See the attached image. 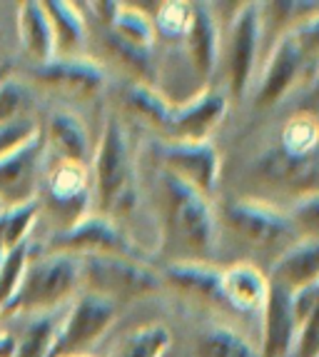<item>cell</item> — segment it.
Returning a JSON list of instances; mask_svg holds the SVG:
<instances>
[{"label":"cell","mask_w":319,"mask_h":357,"mask_svg":"<svg viewBox=\"0 0 319 357\" xmlns=\"http://www.w3.org/2000/svg\"><path fill=\"white\" fill-rule=\"evenodd\" d=\"M150 170L157 248L165 262H210L219 240V220L210 197L155 162Z\"/></svg>","instance_id":"cell-1"},{"label":"cell","mask_w":319,"mask_h":357,"mask_svg":"<svg viewBox=\"0 0 319 357\" xmlns=\"http://www.w3.org/2000/svg\"><path fill=\"white\" fill-rule=\"evenodd\" d=\"M93 213L105 215L120 225L140 203V158L132 148L130 132L115 113L105 118L102 135L90 160Z\"/></svg>","instance_id":"cell-2"},{"label":"cell","mask_w":319,"mask_h":357,"mask_svg":"<svg viewBox=\"0 0 319 357\" xmlns=\"http://www.w3.org/2000/svg\"><path fill=\"white\" fill-rule=\"evenodd\" d=\"M80 292V257L53 250H28L20 282L0 315H47Z\"/></svg>","instance_id":"cell-3"},{"label":"cell","mask_w":319,"mask_h":357,"mask_svg":"<svg viewBox=\"0 0 319 357\" xmlns=\"http://www.w3.org/2000/svg\"><path fill=\"white\" fill-rule=\"evenodd\" d=\"M217 220L225 225L230 235H235L249 250L277 260L297 243V232L292 230L284 208L277 203H265L257 197H235L227 200L219 210Z\"/></svg>","instance_id":"cell-4"},{"label":"cell","mask_w":319,"mask_h":357,"mask_svg":"<svg viewBox=\"0 0 319 357\" xmlns=\"http://www.w3.org/2000/svg\"><path fill=\"white\" fill-rule=\"evenodd\" d=\"M165 287L157 265L123 255L80 257V290L113 300L115 305L150 298Z\"/></svg>","instance_id":"cell-5"},{"label":"cell","mask_w":319,"mask_h":357,"mask_svg":"<svg viewBox=\"0 0 319 357\" xmlns=\"http://www.w3.org/2000/svg\"><path fill=\"white\" fill-rule=\"evenodd\" d=\"M244 178L254 190L277 195V205H287L302 195L319 192V150L309 155H287L272 140L260 155H254Z\"/></svg>","instance_id":"cell-6"},{"label":"cell","mask_w":319,"mask_h":357,"mask_svg":"<svg viewBox=\"0 0 319 357\" xmlns=\"http://www.w3.org/2000/svg\"><path fill=\"white\" fill-rule=\"evenodd\" d=\"M222 36V53H225L227 98L242 100L249 93L254 80V68L260 58L265 28H262V3H242L237 6L235 15L227 23Z\"/></svg>","instance_id":"cell-7"},{"label":"cell","mask_w":319,"mask_h":357,"mask_svg":"<svg viewBox=\"0 0 319 357\" xmlns=\"http://www.w3.org/2000/svg\"><path fill=\"white\" fill-rule=\"evenodd\" d=\"M55 225V235L65 232L93 210V188H90V165L55 160L45 173L42 197H38Z\"/></svg>","instance_id":"cell-8"},{"label":"cell","mask_w":319,"mask_h":357,"mask_svg":"<svg viewBox=\"0 0 319 357\" xmlns=\"http://www.w3.org/2000/svg\"><path fill=\"white\" fill-rule=\"evenodd\" d=\"M120 307L113 300H105L100 295L80 292L72 300L70 310L63 312L55 333L50 357H77L90 355V347L113 328L118 320Z\"/></svg>","instance_id":"cell-9"},{"label":"cell","mask_w":319,"mask_h":357,"mask_svg":"<svg viewBox=\"0 0 319 357\" xmlns=\"http://www.w3.org/2000/svg\"><path fill=\"white\" fill-rule=\"evenodd\" d=\"M309 70H312V60L304 53V48L295 38V33L287 30L284 36H279L272 43V50L267 55L260 85H257L252 96V107L257 113L272 110L284 98H290L295 90H302Z\"/></svg>","instance_id":"cell-10"},{"label":"cell","mask_w":319,"mask_h":357,"mask_svg":"<svg viewBox=\"0 0 319 357\" xmlns=\"http://www.w3.org/2000/svg\"><path fill=\"white\" fill-rule=\"evenodd\" d=\"M47 250L68 252V255H123L135 257V260L150 262L148 250H142L140 245L123 230L115 220L98 215L90 210L83 220H77L65 232H58L47 240Z\"/></svg>","instance_id":"cell-11"},{"label":"cell","mask_w":319,"mask_h":357,"mask_svg":"<svg viewBox=\"0 0 319 357\" xmlns=\"http://www.w3.org/2000/svg\"><path fill=\"white\" fill-rule=\"evenodd\" d=\"M150 162L165 167L167 173L178 175L192 185L202 195L212 197L222 173V158L212 140L189 143V140H155L148 148Z\"/></svg>","instance_id":"cell-12"},{"label":"cell","mask_w":319,"mask_h":357,"mask_svg":"<svg viewBox=\"0 0 319 357\" xmlns=\"http://www.w3.org/2000/svg\"><path fill=\"white\" fill-rule=\"evenodd\" d=\"M45 153L47 148L40 128L36 137H30L28 143L0 158V205L3 210L38 200Z\"/></svg>","instance_id":"cell-13"},{"label":"cell","mask_w":319,"mask_h":357,"mask_svg":"<svg viewBox=\"0 0 319 357\" xmlns=\"http://www.w3.org/2000/svg\"><path fill=\"white\" fill-rule=\"evenodd\" d=\"M227 107H230V98H227L225 88L207 85V88L197 90L195 96L187 98V100L175 102L165 140L205 143L222 126Z\"/></svg>","instance_id":"cell-14"},{"label":"cell","mask_w":319,"mask_h":357,"mask_svg":"<svg viewBox=\"0 0 319 357\" xmlns=\"http://www.w3.org/2000/svg\"><path fill=\"white\" fill-rule=\"evenodd\" d=\"M189 25L185 30L182 50L187 66L195 75L197 85L207 88L217 70L219 55H222V25H219L217 10L210 3H189Z\"/></svg>","instance_id":"cell-15"},{"label":"cell","mask_w":319,"mask_h":357,"mask_svg":"<svg viewBox=\"0 0 319 357\" xmlns=\"http://www.w3.org/2000/svg\"><path fill=\"white\" fill-rule=\"evenodd\" d=\"M262 357H292L295 355L297 340H299L302 322L295 307V292L290 287L270 280L267 298L262 305Z\"/></svg>","instance_id":"cell-16"},{"label":"cell","mask_w":319,"mask_h":357,"mask_svg":"<svg viewBox=\"0 0 319 357\" xmlns=\"http://www.w3.org/2000/svg\"><path fill=\"white\" fill-rule=\"evenodd\" d=\"M36 80L42 88H50L60 96L75 98V100H90L100 96L105 88L107 75L100 63L93 58L77 55V58H53L36 68Z\"/></svg>","instance_id":"cell-17"},{"label":"cell","mask_w":319,"mask_h":357,"mask_svg":"<svg viewBox=\"0 0 319 357\" xmlns=\"http://www.w3.org/2000/svg\"><path fill=\"white\" fill-rule=\"evenodd\" d=\"M267 273L254 262L240 260L219 270V290L225 307L240 315H260L267 298Z\"/></svg>","instance_id":"cell-18"},{"label":"cell","mask_w":319,"mask_h":357,"mask_svg":"<svg viewBox=\"0 0 319 357\" xmlns=\"http://www.w3.org/2000/svg\"><path fill=\"white\" fill-rule=\"evenodd\" d=\"M219 270L222 268L212 262H165V265H160L165 285L175 287L192 300L227 310L222 290H219Z\"/></svg>","instance_id":"cell-19"},{"label":"cell","mask_w":319,"mask_h":357,"mask_svg":"<svg viewBox=\"0 0 319 357\" xmlns=\"http://www.w3.org/2000/svg\"><path fill=\"white\" fill-rule=\"evenodd\" d=\"M42 137H45V148L53 150L55 160L80 162V165H90L93 160L88 128L70 110H55L42 130Z\"/></svg>","instance_id":"cell-20"},{"label":"cell","mask_w":319,"mask_h":357,"mask_svg":"<svg viewBox=\"0 0 319 357\" xmlns=\"http://www.w3.org/2000/svg\"><path fill=\"white\" fill-rule=\"evenodd\" d=\"M267 280L302 292L319 285V240H297L267 270Z\"/></svg>","instance_id":"cell-21"},{"label":"cell","mask_w":319,"mask_h":357,"mask_svg":"<svg viewBox=\"0 0 319 357\" xmlns=\"http://www.w3.org/2000/svg\"><path fill=\"white\" fill-rule=\"evenodd\" d=\"M55 40V58H77L88 45V23L75 3L47 0L42 3Z\"/></svg>","instance_id":"cell-22"},{"label":"cell","mask_w":319,"mask_h":357,"mask_svg":"<svg viewBox=\"0 0 319 357\" xmlns=\"http://www.w3.org/2000/svg\"><path fill=\"white\" fill-rule=\"evenodd\" d=\"M123 102L135 118H140L145 126H150L155 132H160V140H165L175 102H172L157 85L130 83L125 88Z\"/></svg>","instance_id":"cell-23"},{"label":"cell","mask_w":319,"mask_h":357,"mask_svg":"<svg viewBox=\"0 0 319 357\" xmlns=\"http://www.w3.org/2000/svg\"><path fill=\"white\" fill-rule=\"evenodd\" d=\"M18 33H20V43H23L25 55H30L38 66H42V63L55 58L53 30H50V20H47L42 3H38V0L20 3Z\"/></svg>","instance_id":"cell-24"},{"label":"cell","mask_w":319,"mask_h":357,"mask_svg":"<svg viewBox=\"0 0 319 357\" xmlns=\"http://www.w3.org/2000/svg\"><path fill=\"white\" fill-rule=\"evenodd\" d=\"M102 45H105L107 55L113 58L115 66L123 68L127 75L132 77L130 83H145V85H157V60H155V50L137 48L132 43L123 40L115 33L105 30L102 36Z\"/></svg>","instance_id":"cell-25"},{"label":"cell","mask_w":319,"mask_h":357,"mask_svg":"<svg viewBox=\"0 0 319 357\" xmlns=\"http://www.w3.org/2000/svg\"><path fill=\"white\" fill-rule=\"evenodd\" d=\"M195 357H262L260 350L230 325H212L195 340Z\"/></svg>","instance_id":"cell-26"},{"label":"cell","mask_w":319,"mask_h":357,"mask_svg":"<svg viewBox=\"0 0 319 357\" xmlns=\"http://www.w3.org/2000/svg\"><path fill=\"white\" fill-rule=\"evenodd\" d=\"M274 143L287 155H309L319 150V113L297 110L284 120Z\"/></svg>","instance_id":"cell-27"},{"label":"cell","mask_w":319,"mask_h":357,"mask_svg":"<svg viewBox=\"0 0 319 357\" xmlns=\"http://www.w3.org/2000/svg\"><path fill=\"white\" fill-rule=\"evenodd\" d=\"M172 345V333L162 322H150L135 328L120 340L110 357H165Z\"/></svg>","instance_id":"cell-28"},{"label":"cell","mask_w":319,"mask_h":357,"mask_svg":"<svg viewBox=\"0 0 319 357\" xmlns=\"http://www.w3.org/2000/svg\"><path fill=\"white\" fill-rule=\"evenodd\" d=\"M105 30L115 33V36L123 38V40L132 43V45H137V48L155 50V43H157L153 15L142 10L140 6H130V3H120L113 23L107 25Z\"/></svg>","instance_id":"cell-29"},{"label":"cell","mask_w":319,"mask_h":357,"mask_svg":"<svg viewBox=\"0 0 319 357\" xmlns=\"http://www.w3.org/2000/svg\"><path fill=\"white\" fill-rule=\"evenodd\" d=\"M60 317H63V310L33 317L23 333L13 335L15 347H13L10 357H50V347H53L55 333H58Z\"/></svg>","instance_id":"cell-30"},{"label":"cell","mask_w":319,"mask_h":357,"mask_svg":"<svg viewBox=\"0 0 319 357\" xmlns=\"http://www.w3.org/2000/svg\"><path fill=\"white\" fill-rule=\"evenodd\" d=\"M38 215H40V203L38 200H30L25 205L8 208L0 213V243H3V250L10 252L28 243V232L30 227L36 225Z\"/></svg>","instance_id":"cell-31"},{"label":"cell","mask_w":319,"mask_h":357,"mask_svg":"<svg viewBox=\"0 0 319 357\" xmlns=\"http://www.w3.org/2000/svg\"><path fill=\"white\" fill-rule=\"evenodd\" d=\"M155 8H157L153 15L155 36L170 43H182L185 30L189 25L192 6L189 3H180V0H167V3H157Z\"/></svg>","instance_id":"cell-32"},{"label":"cell","mask_w":319,"mask_h":357,"mask_svg":"<svg viewBox=\"0 0 319 357\" xmlns=\"http://www.w3.org/2000/svg\"><path fill=\"white\" fill-rule=\"evenodd\" d=\"M292 230L299 240H319V192L302 195L292 203L282 205Z\"/></svg>","instance_id":"cell-33"},{"label":"cell","mask_w":319,"mask_h":357,"mask_svg":"<svg viewBox=\"0 0 319 357\" xmlns=\"http://www.w3.org/2000/svg\"><path fill=\"white\" fill-rule=\"evenodd\" d=\"M33 96L20 80L6 77L0 85V126H10L20 118H30Z\"/></svg>","instance_id":"cell-34"},{"label":"cell","mask_w":319,"mask_h":357,"mask_svg":"<svg viewBox=\"0 0 319 357\" xmlns=\"http://www.w3.org/2000/svg\"><path fill=\"white\" fill-rule=\"evenodd\" d=\"M38 132H40V126H38V120L33 115L15 120L10 126H0V158L20 148L23 143H28L30 137H36Z\"/></svg>","instance_id":"cell-35"},{"label":"cell","mask_w":319,"mask_h":357,"mask_svg":"<svg viewBox=\"0 0 319 357\" xmlns=\"http://www.w3.org/2000/svg\"><path fill=\"white\" fill-rule=\"evenodd\" d=\"M6 77H10V66H8V63H0V85H3Z\"/></svg>","instance_id":"cell-36"},{"label":"cell","mask_w":319,"mask_h":357,"mask_svg":"<svg viewBox=\"0 0 319 357\" xmlns=\"http://www.w3.org/2000/svg\"><path fill=\"white\" fill-rule=\"evenodd\" d=\"M3 257H6V250H3V243H0V265H3Z\"/></svg>","instance_id":"cell-37"},{"label":"cell","mask_w":319,"mask_h":357,"mask_svg":"<svg viewBox=\"0 0 319 357\" xmlns=\"http://www.w3.org/2000/svg\"><path fill=\"white\" fill-rule=\"evenodd\" d=\"M77 357H93V355H77Z\"/></svg>","instance_id":"cell-38"},{"label":"cell","mask_w":319,"mask_h":357,"mask_svg":"<svg viewBox=\"0 0 319 357\" xmlns=\"http://www.w3.org/2000/svg\"><path fill=\"white\" fill-rule=\"evenodd\" d=\"M0 312H3V303H0Z\"/></svg>","instance_id":"cell-39"},{"label":"cell","mask_w":319,"mask_h":357,"mask_svg":"<svg viewBox=\"0 0 319 357\" xmlns=\"http://www.w3.org/2000/svg\"><path fill=\"white\" fill-rule=\"evenodd\" d=\"M0 213H3V205H0Z\"/></svg>","instance_id":"cell-40"}]
</instances>
